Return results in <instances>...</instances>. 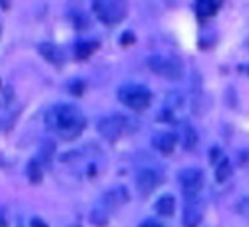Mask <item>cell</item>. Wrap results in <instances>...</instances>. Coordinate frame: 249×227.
<instances>
[{"label": "cell", "mask_w": 249, "mask_h": 227, "mask_svg": "<svg viewBox=\"0 0 249 227\" xmlns=\"http://www.w3.org/2000/svg\"><path fill=\"white\" fill-rule=\"evenodd\" d=\"M48 130L56 132L62 140H76L86 128V118L72 104H58L46 114Z\"/></svg>", "instance_id": "1"}, {"label": "cell", "mask_w": 249, "mask_h": 227, "mask_svg": "<svg viewBox=\"0 0 249 227\" xmlns=\"http://www.w3.org/2000/svg\"><path fill=\"white\" fill-rule=\"evenodd\" d=\"M128 199H130V193H128L126 188H122V185L108 190L106 193L102 195V199L98 201V205H96L94 211H92V221H94V225L104 227V225L108 223L110 215H112L116 210H120Z\"/></svg>", "instance_id": "2"}, {"label": "cell", "mask_w": 249, "mask_h": 227, "mask_svg": "<svg viewBox=\"0 0 249 227\" xmlns=\"http://www.w3.org/2000/svg\"><path fill=\"white\" fill-rule=\"evenodd\" d=\"M98 132L108 141H116L122 136L134 134L136 132V122L128 116H122V114L104 116V118L98 120Z\"/></svg>", "instance_id": "3"}, {"label": "cell", "mask_w": 249, "mask_h": 227, "mask_svg": "<svg viewBox=\"0 0 249 227\" xmlns=\"http://www.w3.org/2000/svg\"><path fill=\"white\" fill-rule=\"evenodd\" d=\"M118 98L126 108H130L134 112H142L150 106L152 92L142 84H124L118 90Z\"/></svg>", "instance_id": "4"}, {"label": "cell", "mask_w": 249, "mask_h": 227, "mask_svg": "<svg viewBox=\"0 0 249 227\" xmlns=\"http://www.w3.org/2000/svg\"><path fill=\"white\" fill-rule=\"evenodd\" d=\"M148 68L161 78L179 80L183 76V64L172 56H152L148 58Z\"/></svg>", "instance_id": "5"}, {"label": "cell", "mask_w": 249, "mask_h": 227, "mask_svg": "<svg viewBox=\"0 0 249 227\" xmlns=\"http://www.w3.org/2000/svg\"><path fill=\"white\" fill-rule=\"evenodd\" d=\"M178 181L183 190V197L185 201H196L201 188H203V172L197 168H185L179 172Z\"/></svg>", "instance_id": "6"}, {"label": "cell", "mask_w": 249, "mask_h": 227, "mask_svg": "<svg viewBox=\"0 0 249 227\" xmlns=\"http://www.w3.org/2000/svg\"><path fill=\"white\" fill-rule=\"evenodd\" d=\"M94 12L104 24H118L126 16V4L122 0H96Z\"/></svg>", "instance_id": "7"}, {"label": "cell", "mask_w": 249, "mask_h": 227, "mask_svg": "<svg viewBox=\"0 0 249 227\" xmlns=\"http://www.w3.org/2000/svg\"><path fill=\"white\" fill-rule=\"evenodd\" d=\"M161 181H163V174L156 166L140 168L136 174V188H138L140 195H150L156 188H160Z\"/></svg>", "instance_id": "8"}, {"label": "cell", "mask_w": 249, "mask_h": 227, "mask_svg": "<svg viewBox=\"0 0 249 227\" xmlns=\"http://www.w3.org/2000/svg\"><path fill=\"white\" fill-rule=\"evenodd\" d=\"M203 210H201V203L196 201H185V208H183V227H197L201 221Z\"/></svg>", "instance_id": "9"}, {"label": "cell", "mask_w": 249, "mask_h": 227, "mask_svg": "<svg viewBox=\"0 0 249 227\" xmlns=\"http://www.w3.org/2000/svg\"><path fill=\"white\" fill-rule=\"evenodd\" d=\"M152 146L161 154H170L176 148V136L170 132H160L152 138Z\"/></svg>", "instance_id": "10"}, {"label": "cell", "mask_w": 249, "mask_h": 227, "mask_svg": "<svg viewBox=\"0 0 249 227\" xmlns=\"http://www.w3.org/2000/svg\"><path fill=\"white\" fill-rule=\"evenodd\" d=\"M178 134H179V141H181V146H183L185 150H194V148L197 146V134H196V130L192 128V123L181 122V123H179Z\"/></svg>", "instance_id": "11"}, {"label": "cell", "mask_w": 249, "mask_h": 227, "mask_svg": "<svg viewBox=\"0 0 249 227\" xmlns=\"http://www.w3.org/2000/svg\"><path fill=\"white\" fill-rule=\"evenodd\" d=\"M40 54H42L48 62L56 64V66L64 64V58H66L64 50L58 48V46H54V44H40Z\"/></svg>", "instance_id": "12"}, {"label": "cell", "mask_w": 249, "mask_h": 227, "mask_svg": "<svg viewBox=\"0 0 249 227\" xmlns=\"http://www.w3.org/2000/svg\"><path fill=\"white\" fill-rule=\"evenodd\" d=\"M156 211L160 213V215H174V211H176V197L174 195H161L160 199H158V203H156Z\"/></svg>", "instance_id": "13"}, {"label": "cell", "mask_w": 249, "mask_h": 227, "mask_svg": "<svg viewBox=\"0 0 249 227\" xmlns=\"http://www.w3.org/2000/svg\"><path fill=\"white\" fill-rule=\"evenodd\" d=\"M217 8H219V4L217 2H212V0H199V2L196 4V12H197V16L201 20L213 16L217 12Z\"/></svg>", "instance_id": "14"}, {"label": "cell", "mask_w": 249, "mask_h": 227, "mask_svg": "<svg viewBox=\"0 0 249 227\" xmlns=\"http://www.w3.org/2000/svg\"><path fill=\"white\" fill-rule=\"evenodd\" d=\"M98 46H100V44L96 42V40H84V42H78V44H76V58H78V60L88 58Z\"/></svg>", "instance_id": "15"}, {"label": "cell", "mask_w": 249, "mask_h": 227, "mask_svg": "<svg viewBox=\"0 0 249 227\" xmlns=\"http://www.w3.org/2000/svg\"><path fill=\"white\" fill-rule=\"evenodd\" d=\"M231 174H233V168H231L230 159H221L217 163V168H215V179L217 181H227L231 177Z\"/></svg>", "instance_id": "16"}, {"label": "cell", "mask_w": 249, "mask_h": 227, "mask_svg": "<svg viewBox=\"0 0 249 227\" xmlns=\"http://www.w3.org/2000/svg\"><path fill=\"white\" fill-rule=\"evenodd\" d=\"M52 156H54V143L52 141H42V146H40V154H38V161L42 163V166H48L50 163V159H52Z\"/></svg>", "instance_id": "17"}, {"label": "cell", "mask_w": 249, "mask_h": 227, "mask_svg": "<svg viewBox=\"0 0 249 227\" xmlns=\"http://www.w3.org/2000/svg\"><path fill=\"white\" fill-rule=\"evenodd\" d=\"M28 174H30V179H32V181H40V177H42V163H40L36 157L30 161Z\"/></svg>", "instance_id": "18"}, {"label": "cell", "mask_w": 249, "mask_h": 227, "mask_svg": "<svg viewBox=\"0 0 249 227\" xmlns=\"http://www.w3.org/2000/svg\"><path fill=\"white\" fill-rule=\"evenodd\" d=\"M181 104H183L181 96H178V94H170V98H168V112H170V110H178V108H181Z\"/></svg>", "instance_id": "19"}, {"label": "cell", "mask_w": 249, "mask_h": 227, "mask_svg": "<svg viewBox=\"0 0 249 227\" xmlns=\"http://www.w3.org/2000/svg\"><path fill=\"white\" fill-rule=\"evenodd\" d=\"M239 211L245 213V215H249V197H245L243 201H239Z\"/></svg>", "instance_id": "20"}, {"label": "cell", "mask_w": 249, "mask_h": 227, "mask_svg": "<svg viewBox=\"0 0 249 227\" xmlns=\"http://www.w3.org/2000/svg\"><path fill=\"white\" fill-rule=\"evenodd\" d=\"M140 227H161V223H158L156 219H146L140 223Z\"/></svg>", "instance_id": "21"}, {"label": "cell", "mask_w": 249, "mask_h": 227, "mask_svg": "<svg viewBox=\"0 0 249 227\" xmlns=\"http://www.w3.org/2000/svg\"><path fill=\"white\" fill-rule=\"evenodd\" d=\"M32 227H48V225H46V223H44L42 219H38V217H34V219H32Z\"/></svg>", "instance_id": "22"}]
</instances>
